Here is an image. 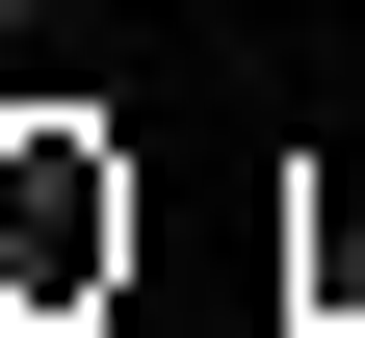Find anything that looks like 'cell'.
I'll return each instance as SVG.
<instances>
[{
	"mask_svg": "<svg viewBox=\"0 0 365 338\" xmlns=\"http://www.w3.org/2000/svg\"><path fill=\"white\" fill-rule=\"evenodd\" d=\"M339 26H365V0H339Z\"/></svg>",
	"mask_w": 365,
	"mask_h": 338,
	"instance_id": "obj_2",
	"label": "cell"
},
{
	"mask_svg": "<svg viewBox=\"0 0 365 338\" xmlns=\"http://www.w3.org/2000/svg\"><path fill=\"white\" fill-rule=\"evenodd\" d=\"M26 26H53V0H0V53H26Z\"/></svg>",
	"mask_w": 365,
	"mask_h": 338,
	"instance_id": "obj_1",
	"label": "cell"
}]
</instances>
